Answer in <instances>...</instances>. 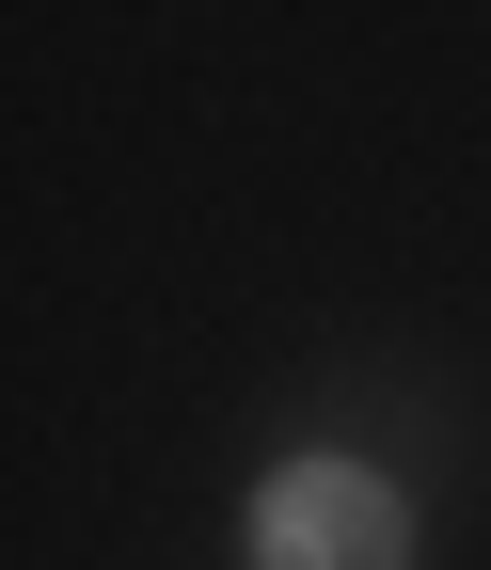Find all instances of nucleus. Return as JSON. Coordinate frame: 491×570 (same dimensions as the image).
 I'll return each instance as SVG.
<instances>
[{
    "label": "nucleus",
    "instance_id": "1",
    "mask_svg": "<svg viewBox=\"0 0 491 570\" xmlns=\"http://www.w3.org/2000/svg\"><path fill=\"white\" fill-rule=\"evenodd\" d=\"M254 554H269V570H412V523H396V491H381V475L302 460V475H269Z\"/></svg>",
    "mask_w": 491,
    "mask_h": 570
}]
</instances>
